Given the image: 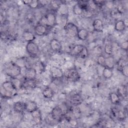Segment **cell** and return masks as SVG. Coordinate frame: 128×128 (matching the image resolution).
I'll use <instances>...</instances> for the list:
<instances>
[{"label": "cell", "instance_id": "1", "mask_svg": "<svg viewBox=\"0 0 128 128\" xmlns=\"http://www.w3.org/2000/svg\"><path fill=\"white\" fill-rule=\"evenodd\" d=\"M22 68L15 62H10L5 67L6 74L11 78H17L21 74Z\"/></svg>", "mask_w": 128, "mask_h": 128}, {"label": "cell", "instance_id": "2", "mask_svg": "<svg viewBox=\"0 0 128 128\" xmlns=\"http://www.w3.org/2000/svg\"><path fill=\"white\" fill-rule=\"evenodd\" d=\"M40 24L48 28H52L56 24V16L54 12H48L40 20Z\"/></svg>", "mask_w": 128, "mask_h": 128}, {"label": "cell", "instance_id": "3", "mask_svg": "<svg viewBox=\"0 0 128 128\" xmlns=\"http://www.w3.org/2000/svg\"><path fill=\"white\" fill-rule=\"evenodd\" d=\"M66 80L69 82H75L80 78V74L75 68H72L67 70L64 73Z\"/></svg>", "mask_w": 128, "mask_h": 128}, {"label": "cell", "instance_id": "4", "mask_svg": "<svg viewBox=\"0 0 128 128\" xmlns=\"http://www.w3.org/2000/svg\"><path fill=\"white\" fill-rule=\"evenodd\" d=\"M26 48L28 54L32 58L37 57L40 53L38 46L34 42H27Z\"/></svg>", "mask_w": 128, "mask_h": 128}, {"label": "cell", "instance_id": "5", "mask_svg": "<svg viewBox=\"0 0 128 128\" xmlns=\"http://www.w3.org/2000/svg\"><path fill=\"white\" fill-rule=\"evenodd\" d=\"M64 28L68 36L70 38H74L77 36L78 28L72 22H68Z\"/></svg>", "mask_w": 128, "mask_h": 128}, {"label": "cell", "instance_id": "6", "mask_svg": "<svg viewBox=\"0 0 128 128\" xmlns=\"http://www.w3.org/2000/svg\"><path fill=\"white\" fill-rule=\"evenodd\" d=\"M50 114L55 120L57 122H59L62 120L65 115V113L62 106H57L52 109Z\"/></svg>", "mask_w": 128, "mask_h": 128}, {"label": "cell", "instance_id": "7", "mask_svg": "<svg viewBox=\"0 0 128 128\" xmlns=\"http://www.w3.org/2000/svg\"><path fill=\"white\" fill-rule=\"evenodd\" d=\"M50 74L52 78L54 80L60 79L64 76V73L62 70L56 66H53L50 68Z\"/></svg>", "mask_w": 128, "mask_h": 128}, {"label": "cell", "instance_id": "8", "mask_svg": "<svg viewBox=\"0 0 128 128\" xmlns=\"http://www.w3.org/2000/svg\"><path fill=\"white\" fill-rule=\"evenodd\" d=\"M70 102L74 106H78L82 102V98L78 92H72L70 96Z\"/></svg>", "mask_w": 128, "mask_h": 128}, {"label": "cell", "instance_id": "9", "mask_svg": "<svg viewBox=\"0 0 128 128\" xmlns=\"http://www.w3.org/2000/svg\"><path fill=\"white\" fill-rule=\"evenodd\" d=\"M111 111L112 116L116 119L119 120H125L126 115L124 111L116 108H112L111 110Z\"/></svg>", "mask_w": 128, "mask_h": 128}, {"label": "cell", "instance_id": "10", "mask_svg": "<svg viewBox=\"0 0 128 128\" xmlns=\"http://www.w3.org/2000/svg\"><path fill=\"white\" fill-rule=\"evenodd\" d=\"M37 80L35 79H25L22 82V88L26 89L34 88L37 86Z\"/></svg>", "mask_w": 128, "mask_h": 128}, {"label": "cell", "instance_id": "11", "mask_svg": "<svg viewBox=\"0 0 128 128\" xmlns=\"http://www.w3.org/2000/svg\"><path fill=\"white\" fill-rule=\"evenodd\" d=\"M50 49L55 52H59L62 48L61 42L56 38L52 39L50 42Z\"/></svg>", "mask_w": 128, "mask_h": 128}, {"label": "cell", "instance_id": "12", "mask_svg": "<svg viewBox=\"0 0 128 128\" xmlns=\"http://www.w3.org/2000/svg\"><path fill=\"white\" fill-rule=\"evenodd\" d=\"M48 28L40 24L36 25L34 28L35 34L38 36H42L45 35L48 32Z\"/></svg>", "mask_w": 128, "mask_h": 128}, {"label": "cell", "instance_id": "13", "mask_svg": "<svg viewBox=\"0 0 128 128\" xmlns=\"http://www.w3.org/2000/svg\"><path fill=\"white\" fill-rule=\"evenodd\" d=\"M2 88L6 91L12 93L13 94H14V92L16 90L14 86L10 80L4 82L2 84Z\"/></svg>", "mask_w": 128, "mask_h": 128}, {"label": "cell", "instance_id": "14", "mask_svg": "<svg viewBox=\"0 0 128 128\" xmlns=\"http://www.w3.org/2000/svg\"><path fill=\"white\" fill-rule=\"evenodd\" d=\"M37 74L36 70L33 67H29L26 68L24 77L25 79H35Z\"/></svg>", "mask_w": 128, "mask_h": 128}, {"label": "cell", "instance_id": "15", "mask_svg": "<svg viewBox=\"0 0 128 128\" xmlns=\"http://www.w3.org/2000/svg\"><path fill=\"white\" fill-rule=\"evenodd\" d=\"M13 108L16 112L22 114L26 110V103L22 102H15L13 104Z\"/></svg>", "mask_w": 128, "mask_h": 128}, {"label": "cell", "instance_id": "16", "mask_svg": "<svg viewBox=\"0 0 128 128\" xmlns=\"http://www.w3.org/2000/svg\"><path fill=\"white\" fill-rule=\"evenodd\" d=\"M84 46L82 44H76L70 50V54L74 56L78 57L82 52Z\"/></svg>", "mask_w": 128, "mask_h": 128}, {"label": "cell", "instance_id": "17", "mask_svg": "<svg viewBox=\"0 0 128 128\" xmlns=\"http://www.w3.org/2000/svg\"><path fill=\"white\" fill-rule=\"evenodd\" d=\"M92 27L95 32H102L104 28L102 21L99 18L95 19L92 22Z\"/></svg>", "mask_w": 128, "mask_h": 128}, {"label": "cell", "instance_id": "18", "mask_svg": "<svg viewBox=\"0 0 128 128\" xmlns=\"http://www.w3.org/2000/svg\"><path fill=\"white\" fill-rule=\"evenodd\" d=\"M56 12L60 16H68V8L67 4L64 2H62L58 6Z\"/></svg>", "mask_w": 128, "mask_h": 128}, {"label": "cell", "instance_id": "19", "mask_svg": "<svg viewBox=\"0 0 128 128\" xmlns=\"http://www.w3.org/2000/svg\"><path fill=\"white\" fill-rule=\"evenodd\" d=\"M22 38L24 40L27 42H33L35 39V35L31 32L26 30L23 32L22 34Z\"/></svg>", "mask_w": 128, "mask_h": 128}, {"label": "cell", "instance_id": "20", "mask_svg": "<svg viewBox=\"0 0 128 128\" xmlns=\"http://www.w3.org/2000/svg\"><path fill=\"white\" fill-rule=\"evenodd\" d=\"M30 114L32 120H34L36 124H39L42 121V114L38 108L32 112Z\"/></svg>", "mask_w": 128, "mask_h": 128}, {"label": "cell", "instance_id": "21", "mask_svg": "<svg viewBox=\"0 0 128 128\" xmlns=\"http://www.w3.org/2000/svg\"><path fill=\"white\" fill-rule=\"evenodd\" d=\"M38 108L37 104L34 101H28L26 102V111L27 112L31 113Z\"/></svg>", "mask_w": 128, "mask_h": 128}, {"label": "cell", "instance_id": "22", "mask_svg": "<svg viewBox=\"0 0 128 128\" xmlns=\"http://www.w3.org/2000/svg\"><path fill=\"white\" fill-rule=\"evenodd\" d=\"M126 26L124 21L122 20H118L114 24V29L116 31L122 32L126 28Z\"/></svg>", "mask_w": 128, "mask_h": 128}, {"label": "cell", "instance_id": "23", "mask_svg": "<svg viewBox=\"0 0 128 128\" xmlns=\"http://www.w3.org/2000/svg\"><path fill=\"white\" fill-rule=\"evenodd\" d=\"M89 34L88 31L85 28H80L78 30L77 36L78 38L82 40H85L87 39Z\"/></svg>", "mask_w": 128, "mask_h": 128}, {"label": "cell", "instance_id": "24", "mask_svg": "<svg viewBox=\"0 0 128 128\" xmlns=\"http://www.w3.org/2000/svg\"><path fill=\"white\" fill-rule=\"evenodd\" d=\"M42 94L45 98L50 99L53 97L54 95V92L51 88L47 86L43 90L42 92Z\"/></svg>", "mask_w": 128, "mask_h": 128}, {"label": "cell", "instance_id": "25", "mask_svg": "<svg viewBox=\"0 0 128 128\" xmlns=\"http://www.w3.org/2000/svg\"><path fill=\"white\" fill-rule=\"evenodd\" d=\"M110 100L112 104H118L120 102V96L118 94L115 92H112L109 95Z\"/></svg>", "mask_w": 128, "mask_h": 128}, {"label": "cell", "instance_id": "26", "mask_svg": "<svg viewBox=\"0 0 128 128\" xmlns=\"http://www.w3.org/2000/svg\"><path fill=\"white\" fill-rule=\"evenodd\" d=\"M33 68L35 69L37 74H40L44 70L45 66L42 62L38 61L35 62Z\"/></svg>", "mask_w": 128, "mask_h": 128}, {"label": "cell", "instance_id": "27", "mask_svg": "<svg viewBox=\"0 0 128 128\" xmlns=\"http://www.w3.org/2000/svg\"><path fill=\"white\" fill-rule=\"evenodd\" d=\"M105 65H106L105 67H107L108 68L113 69L115 65L114 58L112 56H110L106 58Z\"/></svg>", "mask_w": 128, "mask_h": 128}, {"label": "cell", "instance_id": "28", "mask_svg": "<svg viewBox=\"0 0 128 128\" xmlns=\"http://www.w3.org/2000/svg\"><path fill=\"white\" fill-rule=\"evenodd\" d=\"M15 63L19 66L21 68H28V66H27V60L24 57H22L18 58Z\"/></svg>", "mask_w": 128, "mask_h": 128}, {"label": "cell", "instance_id": "29", "mask_svg": "<svg viewBox=\"0 0 128 128\" xmlns=\"http://www.w3.org/2000/svg\"><path fill=\"white\" fill-rule=\"evenodd\" d=\"M102 75L106 79H110L113 75L112 69L108 68L107 67H104L102 72Z\"/></svg>", "mask_w": 128, "mask_h": 128}, {"label": "cell", "instance_id": "30", "mask_svg": "<svg viewBox=\"0 0 128 128\" xmlns=\"http://www.w3.org/2000/svg\"><path fill=\"white\" fill-rule=\"evenodd\" d=\"M118 93L120 96L124 98L127 97V86H120L118 89Z\"/></svg>", "mask_w": 128, "mask_h": 128}, {"label": "cell", "instance_id": "31", "mask_svg": "<svg viewBox=\"0 0 128 128\" xmlns=\"http://www.w3.org/2000/svg\"><path fill=\"white\" fill-rule=\"evenodd\" d=\"M113 46L110 43H107L104 46V52L109 56H111L113 52Z\"/></svg>", "mask_w": 128, "mask_h": 128}, {"label": "cell", "instance_id": "32", "mask_svg": "<svg viewBox=\"0 0 128 128\" xmlns=\"http://www.w3.org/2000/svg\"><path fill=\"white\" fill-rule=\"evenodd\" d=\"M12 83L13 84L14 86L16 89L17 90L20 88H22V82H20V80L18 79L17 78H11L10 80Z\"/></svg>", "mask_w": 128, "mask_h": 128}, {"label": "cell", "instance_id": "33", "mask_svg": "<svg viewBox=\"0 0 128 128\" xmlns=\"http://www.w3.org/2000/svg\"><path fill=\"white\" fill-rule=\"evenodd\" d=\"M78 6L82 10H86L88 8V1L86 0H79L77 2Z\"/></svg>", "mask_w": 128, "mask_h": 128}, {"label": "cell", "instance_id": "34", "mask_svg": "<svg viewBox=\"0 0 128 128\" xmlns=\"http://www.w3.org/2000/svg\"><path fill=\"white\" fill-rule=\"evenodd\" d=\"M83 10L80 8L78 6V4L76 3L73 6V12L74 14L76 16L82 15Z\"/></svg>", "mask_w": 128, "mask_h": 128}, {"label": "cell", "instance_id": "35", "mask_svg": "<svg viewBox=\"0 0 128 128\" xmlns=\"http://www.w3.org/2000/svg\"><path fill=\"white\" fill-rule=\"evenodd\" d=\"M98 64L104 68L105 67L106 63V58L102 55H100L97 58Z\"/></svg>", "mask_w": 128, "mask_h": 128}, {"label": "cell", "instance_id": "36", "mask_svg": "<svg viewBox=\"0 0 128 128\" xmlns=\"http://www.w3.org/2000/svg\"><path fill=\"white\" fill-rule=\"evenodd\" d=\"M30 8L32 9H35L38 8L39 6V1L36 0H30V2L29 4L28 5Z\"/></svg>", "mask_w": 128, "mask_h": 128}, {"label": "cell", "instance_id": "37", "mask_svg": "<svg viewBox=\"0 0 128 128\" xmlns=\"http://www.w3.org/2000/svg\"><path fill=\"white\" fill-rule=\"evenodd\" d=\"M88 56V48L84 46L82 52L80 53V55L79 56L78 58H87Z\"/></svg>", "mask_w": 128, "mask_h": 128}, {"label": "cell", "instance_id": "38", "mask_svg": "<svg viewBox=\"0 0 128 128\" xmlns=\"http://www.w3.org/2000/svg\"><path fill=\"white\" fill-rule=\"evenodd\" d=\"M119 70L124 76H125L126 77L128 76V64L122 66Z\"/></svg>", "mask_w": 128, "mask_h": 128}, {"label": "cell", "instance_id": "39", "mask_svg": "<svg viewBox=\"0 0 128 128\" xmlns=\"http://www.w3.org/2000/svg\"><path fill=\"white\" fill-rule=\"evenodd\" d=\"M128 64V62L126 60H124V59H120L118 62V68L120 69L122 66H124L126 64Z\"/></svg>", "mask_w": 128, "mask_h": 128}, {"label": "cell", "instance_id": "40", "mask_svg": "<svg viewBox=\"0 0 128 128\" xmlns=\"http://www.w3.org/2000/svg\"><path fill=\"white\" fill-rule=\"evenodd\" d=\"M106 122L104 120H100L98 121L96 124L95 126H96V127H104L106 126Z\"/></svg>", "mask_w": 128, "mask_h": 128}, {"label": "cell", "instance_id": "41", "mask_svg": "<svg viewBox=\"0 0 128 128\" xmlns=\"http://www.w3.org/2000/svg\"><path fill=\"white\" fill-rule=\"evenodd\" d=\"M46 122L49 124H52L54 122H57L56 120H54V118L52 117V115L50 114V116H48L46 118Z\"/></svg>", "mask_w": 128, "mask_h": 128}, {"label": "cell", "instance_id": "42", "mask_svg": "<svg viewBox=\"0 0 128 128\" xmlns=\"http://www.w3.org/2000/svg\"><path fill=\"white\" fill-rule=\"evenodd\" d=\"M128 41L126 40V42H122L121 44V48L124 50H125L126 51H127V49H128Z\"/></svg>", "mask_w": 128, "mask_h": 128}, {"label": "cell", "instance_id": "43", "mask_svg": "<svg viewBox=\"0 0 128 128\" xmlns=\"http://www.w3.org/2000/svg\"><path fill=\"white\" fill-rule=\"evenodd\" d=\"M39 1V4L40 5H42V6H45L46 5H48V4H50V1H48V0H38Z\"/></svg>", "mask_w": 128, "mask_h": 128}]
</instances>
